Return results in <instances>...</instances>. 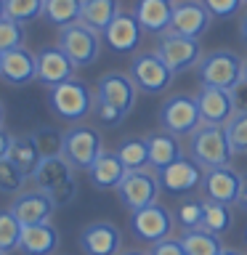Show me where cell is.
<instances>
[{"mask_svg":"<svg viewBox=\"0 0 247 255\" xmlns=\"http://www.w3.org/2000/svg\"><path fill=\"white\" fill-rule=\"evenodd\" d=\"M35 189L45 191L53 199L56 207H67L77 194V178H75V167H72L64 157H45L37 165L35 175Z\"/></svg>","mask_w":247,"mask_h":255,"instance_id":"obj_1","label":"cell"},{"mask_svg":"<svg viewBox=\"0 0 247 255\" xmlns=\"http://www.w3.org/2000/svg\"><path fill=\"white\" fill-rule=\"evenodd\" d=\"M93 99L96 93L88 88V83L72 77L61 85L48 88V107L59 120L67 123H83V120L93 112Z\"/></svg>","mask_w":247,"mask_h":255,"instance_id":"obj_2","label":"cell"},{"mask_svg":"<svg viewBox=\"0 0 247 255\" xmlns=\"http://www.w3.org/2000/svg\"><path fill=\"white\" fill-rule=\"evenodd\" d=\"M189 157L199 162L205 170L210 167H221L229 165L234 151H231L229 135L223 125H199L194 133L189 135Z\"/></svg>","mask_w":247,"mask_h":255,"instance_id":"obj_3","label":"cell"},{"mask_svg":"<svg viewBox=\"0 0 247 255\" xmlns=\"http://www.w3.org/2000/svg\"><path fill=\"white\" fill-rule=\"evenodd\" d=\"M245 59L234 51H210L205 53L197 64V77L202 85L210 88H223L231 91L239 80H242Z\"/></svg>","mask_w":247,"mask_h":255,"instance_id":"obj_4","label":"cell"},{"mask_svg":"<svg viewBox=\"0 0 247 255\" xmlns=\"http://www.w3.org/2000/svg\"><path fill=\"white\" fill-rule=\"evenodd\" d=\"M101 45H104L101 32L91 29L83 21H75L59 32V48L69 56L75 67H91V64H96V59L101 56Z\"/></svg>","mask_w":247,"mask_h":255,"instance_id":"obj_5","label":"cell"},{"mask_svg":"<svg viewBox=\"0 0 247 255\" xmlns=\"http://www.w3.org/2000/svg\"><path fill=\"white\" fill-rule=\"evenodd\" d=\"M104 151L101 135L96 128L91 125H72L69 130H64V146H61V157L75 167V170H88L99 154Z\"/></svg>","mask_w":247,"mask_h":255,"instance_id":"obj_6","label":"cell"},{"mask_svg":"<svg viewBox=\"0 0 247 255\" xmlns=\"http://www.w3.org/2000/svg\"><path fill=\"white\" fill-rule=\"evenodd\" d=\"M127 75L135 83L141 93H149V96H157L167 91L173 85V69L162 61V56L157 51H146V53H135L133 61H130V69Z\"/></svg>","mask_w":247,"mask_h":255,"instance_id":"obj_7","label":"cell"},{"mask_svg":"<svg viewBox=\"0 0 247 255\" xmlns=\"http://www.w3.org/2000/svg\"><path fill=\"white\" fill-rule=\"evenodd\" d=\"M159 175L151 167H141V170H127L125 178L120 181L117 194L123 199V205L127 210H141L146 205L159 202Z\"/></svg>","mask_w":247,"mask_h":255,"instance_id":"obj_8","label":"cell"},{"mask_svg":"<svg viewBox=\"0 0 247 255\" xmlns=\"http://www.w3.org/2000/svg\"><path fill=\"white\" fill-rule=\"evenodd\" d=\"M159 123H162V130L178 135V138L181 135H191L199 125H202L197 96H186V93L170 96V99L159 107Z\"/></svg>","mask_w":247,"mask_h":255,"instance_id":"obj_9","label":"cell"},{"mask_svg":"<svg viewBox=\"0 0 247 255\" xmlns=\"http://www.w3.org/2000/svg\"><path fill=\"white\" fill-rule=\"evenodd\" d=\"M173 229H175L173 213L159 202L146 205V207H141V210L130 213V231H133L135 239H141V242L154 245V242H159V239L170 237Z\"/></svg>","mask_w":247,"mask_h":255,"instance_id":"obj_10","label":"cell"},{"mask_svg":"<svg viewBox=\"0 0 247 255\" xmlns=\"http://www.w3.org/2000/svg\"><path fill=\"white\" fill-rule=\"evenodd\" d=\"M157 53L162 56V61L173 69V75H181V72L197 69L199 59H202V45H199V37L165 32L157 43Z\"/></svg>","mask_w":247,"mask_h":255,"instance_id":"obj_11","label":"cell"},{"mask_svg":"<svg viewBox=\"0 0 247 255\" xmlns=\"http://www.w3.org/2000/svg\"><path fill=\"white\" fill-rule=\"evenodd\" d=\"M157 175H159V189H162L165 194L181 197V194H191V191H197L202 186L205 167L183 154L181 159H175L173 165L157 170Z\"/></svg>","mask_w":247,"mask_h":255,"instance_id":"obj_12","label":"cell"},{"mask_svg":"<svg viewBox=\"0 0 247 255\" xmlns=\"http://www.w3.org/2000/svg\"><path fill=\"white\" fill-rule=\"evenodd\" d=\"M245 186V175L234 170L231 165H221V167H210L205 170L202 178V194L205 199L213 202H223V205H239V194Z\"/></svg>","mask_w":247,"mask_h":255,"instance_id":"obj_13","label":"cell"},{"mask_svg":"<svg viewBox=\"0 0 247 255\" xmlns=\"http://www.w3.org/2000/svg\"><path fill=\"white\" fill-rule=\"evenodd\" d=\"M83 255H120L123 253V231L112 221H93L80 231Z\"/></svg>","mask_w":247,"mask_h":255,"instance_id":"obj_14","label":"cell"},{"mask_svg":"<svg viewBox=\"0 0 247 255\" xmlns=\"http://www.w3.org/2000/svg\"><path fill=\"white\" fill-rule=\"evenodd\" d=\"M210 21H213V13L205 8L202 0H175L170 29L167 32L186 35V37H199L210 29Z\"/></svg>","mask_w":247,"mask_h":255,"instance_id":"obj_15","label":"cell"},{"mask_svg":"<svg viewBox=\"0 0 247 255\" xmlns=\"http://www.w3.org/2000/svg\"><path fill=\"white\" fill-rule=\"evenodd\" d=\"M35 61H37V83H43L45 88L67 83V80L75 77V69H77L59 45L40 48L35 53Z\"/></svg>","mask_w":247,"mask_h":255,"instance_id":"obj_16","label":"cell"},{"mask_svg":"<svg viewBox=\"0 0 247 255\" xmlns=\"http://www.w3.org/2000/svg\"><path fill=\"white\" fill-rule=\"evenodd\" d=\"M101 37L115 53H133L135 48H138L141 37H143V29H141V24L133 13L120 11L115 19H112L109 27L101 32Z\"/></svg>","mask_w":247,"mask_h":255,"instance_id":"obj_17","label":"cell"},{"mask_svg":"<svg viewBox=\"0 0 247 255\" xmlns=\"http://www.w3.org/2000/svg\"><path fill=\"white\" fill-rule=\"evenodd\" d=\"M197 107H199V117L205 125H223L237 115L234 101H231V91L223 88H210L202 85V91L197 93Z\"/></svg>","mask_w":247,"mask_h":255,"instance_id":"obj_18","label":"cell"},{"mask_svg":"<svg viewBox=\"0 0 247 255\" xmlns=\"http://www.w3.org/2000/svg\"><path fill=\"white\" fill-rule=\"evenodd\" d=\"M0 80H3L5 85H13V88L29 85L32 80H37L35 53L27 51V48H13V51H5L3 59H0Z\"/></svg>","mask_w":247,"mask_h":255,"instance_id":"obj_19","label":"cell"},{"mask_svg":"<svg viewBox=\"0 0 247 255\" xmlns=\"http://www.w3.org/2000/svg\"><path fill=\"white\" fill-rule=\"evenodd\" d=\"M96 96L104 101H109L112 107H117L120 112H130L135 107V99H138V88L130 80V75H123V72H107L99 80V91Z\"/></svg>","mask_w":247,"mask_h":255,"instance_id":"obj_20","label":"cell"},{"mask_svg":"<svg viewBox=\"0 0 247 255\" xmlns=\"http://www.w3.org/2000/svg\"><path fill=\"white\" fill-rule=\"evenodd\" d=\"M13 215L21 221V226H35V223H48L51 215L56 210L53 199L40 189H29V191H21L16 194L13 205H11Z\"/></svg>","mask_w":247,"mask_h":255,"instance_id":"obj_21","label":"cell"},{"mask_svg":"<svg viewBox=\"0 0 247 255\" xmlns=\"http://www.w3.org/2000/svg\"><path fill=\"white\" fill-rule=\"evenodd\" d=\"M61 242L59 229L48 223H35V226H24L19 239V253L21 255H53Z\"/></svg>","mask_w":247,"mask_h":255,"instance_id":"obj_22","label":"cell"},{"mask_svg":"<svg viewBox=\"0 0 247 255\" xmlns=\"http://www.w3.org/2000/svg\"><path fill=\"white\" fill-rule=\"evenodd\" d=\"M133 16L138 19L143 32H149V35H165L170 29L173 3H167V0H135Z\"/></svg>","mask_w":247,"mask_h":255,"instance_id":"obj_23","label":"cell"},{"mask_svg":"<svg viewBox=\"0 0 247 255\" xmlns=\"http://www.w3.org/2000/svg\"><path fill=\"white\" fill-rule=\"evenodd\" d=\"M146 143H149V167H151V170H162V167L173 165L175 159L183 157L181 138H178V135H173V133H167V130L149 133Z\"/></svg>","mask_w":247,"mask_h":255,"instance_id":"obj_24","label":"cell"},{"mask_svg":"<svg viewBox=\"0 0 247 255\" xmlns=\"http://www.w3.org/2000/svg\"><path fill=\"white\" fill-rule=\"evenodd\" d=\"M125 173H127L125 165L120 162V157L115 154V151H101L99 159L88 167V178H91L93 189H101V191L117 189L120 181L125 178Z\"/></svg>","mask_w":247,"mask_h":255,"instance_id":"obj_25","label":"cell"},{"mask_svg":"<svg viewBox=\"0 0 247 255\" xmlns=\"http://www.w3.org/2000/svg\"><path fill=\"white\" fill-rule=\"evenodd\" d=\"M117 13H120V0H83L80 21L96 32H104Z\"/></svg>","mask_w":247,"mask_h":255,"instance_id":"obj_26","label":"cell"},{"mask_svg":"<svg viewBox=\"0 0 247 255\" xmlns=\"http://www.w3.org/2000/svg\"><path fill=\"white\" fill-rule=\"evenodd\" d=\"M8 159H11L27 178H32L35 170H37V165L43 162V157H40L32 135H16V138L11 141V149H8Z\"/></svg>","mask_w":247,"mask_h":255,"instance_id":"obj_27","label":"cell"},{"mask_svg":"<svg viewBox=\"0 0 247 255\" xmlns=\"http://www.w3.org/2000/svg\"><path fill=\"white\" fill-rule=\"evenodd\" d=\"M181 245L186 255H221L223 253V242L218 234L207 229H191L181 234Z\"/></svg>","mask_w":247,"mask_h":255,"instance_id":"obj_28","label":"cell"},{"mask_svg":"<svg viewBox=\"0 0 247 255\" xmlns=\"http://www.w3.org/2000/svg\"><path fill=\"white\" fill-rule=\"evenodd\" d=\"M80 8H83V0H45L43 5V16L51 27H69V24L80 21Z\"/></svg>","mask_w":247,"mask_h":255,"instance_id":"obj_29","label":"cell"},{"mask_svg":"<svg viewBox=\"0 0 247 255\" xmlns=\"http://www.w3.org/2000/svg\"><path fill=\"white\" fill-rule=\"evenodd\" d=\"M115 154L120 157V162L125 165V170H141V167H149V143L146 138H125L117 146Z\"/></svg>","mask_w":247,"mask_h":255,"instance_id":"obj_30","label":"cell"},{"mask_svg":"<svg viewBox=\"0 0 247 255\" xmlns=\"http://www.w3.org/2000/svg\"><path fill=\"white\" fill-rule=\"evenodd\" d=\"M234 226V213H231V205L223 202H213V199H205V218H202V229L213 231V234H226Z\"/></svg>","mask_w":247,"mask_h":255,"instance_id":"obj_31","label":"cell"},{"mask_svg":"<svg viewBox=\"0 0 247 255\" xmlns=\"http://www.w3.org/2000/svg\"><path fill=\"white\" fill-rule=\"evenodd\" d=\"M35 146L40 151V157H61V146H64V133L56 130L51 125H40L35 128V133H29Z\"/></svg>","mask_w":247,"mask_h":255,"instance_id":"obj_32","label":"cell"},{"mask_svg":"<svg viewBox=\"0 0 247 255\" xmlns=\"http://www.w3.org/2000/svg\"><path fill=\"white\" fill-rule=\"evenodd\" d=\"M21 221L13 215L11 207L0 210V250L3 253H11V250H19V239H21Z\"/></svg>","mask_w":247,"mask_h":255,"instance_id":"obj_33","label":"cell"},{"mask_svg":"<svg viewBox=\"0 0 247 255\" xmlns=\"http://www.w3.org/2000/svg\"><path fill=\"white\" fill-rule=\"evenodd\" d=\"M202 218H205V199H186L175 210V221L181 223L183 231L202 229Z\"/></svg>","mask_w":247,"mask_h":255,"instance_id":"obj_34","label":"cell"},{"mask_svg":"<svg viewBox=\"0 0 247 255\" xmlns=\"http://www.w3.org/2000/svg\"><path fill=\"white\" fill-rule=\"evenodd\" d=\"M43 5L45 0H5V16L13 21L27 24L37 16H43Z\"/></svg>","mask_w":247,"mask_h":255,"instance_id":"obj_35","label":"cell"},{"mask_svg":"<svg viewBox=\"0 0 247 255\" xmlns=\"http://www.w3.org/2000/svg\"><path fill=\"white\" fill-rule=\"evenodd\" d=\"M27 175L16 167L11 159H0V194H21Z\"/></svg>","mask_w":247,"mask_h":255,"instance_id":"obj_36","label":"cell"},{"mask_svg":"<svg viewBox=\"0 0 247 255\" xmlns=\"http://www.w3.org/2000/svg\"><path fill=\"white\" fill-rule=\"evenodd\" d=\"M24 40H27V32H24L21 21L13 19H0V53L13 51V48H24Z\"/></svg>","mask_w":247,"mask_h":255,"instance_id":"obj_37","label":"cell"},{"mask_svg":"<svg viewBox=\"0 0 247 255\" xmlns=\"http://www.w3.org/2000/svg\"><path fill=\"white\" fill-rule=\"evenodd\" d=\"M226 135L234 154H245L247 151V112H237L226 123Z\"/></svg>","mask_w":247,"mask_h":255,"instance_id":"obj_38","label":"cell"},{"mask_svg":"<svg viewBox=\"0 0 247 255\" xmlns=\"http://www.w3.org/2000/svg\"><path fill=\"white\" fill-rule=\"evenodd\" d=\"M91 115L99 120V125H104V128H115V125H120L127 117L125 112H120L117 107H112L109 101L99 99V96L93 99V112H91Z\"/></svg>","mask_w":247,"mask_h":255,"instance_id":"obj_39","label":"cell"},{"mask_svg":"<svg viewBox=\"0 0 247 255\" xmlns=\"http://www.w3.org/2000/svg\"><path fill=\"white\" fill-rule=\"evenodd\" d=\"M202 3L213 16H218V19H231V16H237L242 11L245 0H202Z\"/></svg>","mask_w":247,"mask_h":255,"instance_id":"obj_40","label":"cell"},{"mask_svg":"<svg viewBox=\"0 0 247 255\" xmlns=\"http://www.w3.org/2000/svg\"><path fill=\"white\" fill-rule=\"evenodd\" d=\"M149 255H186V250H183L181 239H173V237H167V239H159V242H154V245H151Z\"/></svg>","mask_w":247,"mask_h":255,"instance_id":"obj_41","label":"cell"},{"mask_svg":"<svg viewBox=\"0 0 247 255\" xmlns=\"http://www.w3.org/2000/svg\"><path fill=\"white\" fill-rule=\"evenodd\" d=\"M231 101H234L237 112H247V80L245 77L231 88Z\"/></svg>","mask_w":247,"mask_h":255,"instance_id":"obj_42","label":"cell"},{"mask_svg":"<svg viewBox=\"0 0 247 255\" xmlns=\"http://www.w3.org/2000/svg\"><path fill=\"white\" fill-rule=\"evenodd\" d=\"M11 141H13V135L8 133L3 125H0V159H5V157H8V149H11Z\"/></svg>","mask_w":247,"mask_h":255,"instance_id":"obj_43","label":"cell"},{"mask_svg":"<svg viewBox=\"0 0 247 255\" xmlns=\"http://www.w3.org/2000/svg\"><path fill=\"white\" fill-rule=\"evenodd\" d=\"M239 35H242V40H245V45H247V13L239 19Z\"/></svg>","mask_w":247,"mask_h":255,"instance_id":"obj_44","label":"cell"},{"mask_svg":"<svg viewBox=\"0 0 247 255\" xmlns=\"http://www.w3.org/2000/svg\"><path fill=\"white\" fill-rule=\"evenodd\" d=\"M239 207L247 213V178H245V186H242V194H239Z\"/></svg>","mask_w":247,"mask_h":255,"instance_id":"obj_45","label":"cell"},{"mask_svg":"<svg viewBox=\"0 0 247 255\" xmlns=\"http://www.w3.org/2000/svg\"><path fill=\"white\" fill-rule=\"evenodd\" d=\"M221 255H242V253H239V250H229V247H223V253Z\"/></svg>","mask_w":247,"mask_h":255,"instance_id":"obj_46","label":"cell"},{"mask_svg":"<svg viewBox=\"0 0 247 255\" xmlns=\"http://www.w3.org/2000/svg\"><path fill=\"white\" fill-rule=\"evenodd\" d=\"M120 255H149V253H141V250H127V253H120Z\"/></svg>","mask_w":247,"mask_h":255,"instance_id":"obj_47","label":"cell"},{"mask_svg":"<svg viewBox=\"0 0 247 255\" xmlns=\"http://www.w3.org/2000/svg\"><path fill=\"white\" fill-rule=\"evenodd\" d=\"M0 19H5V0H0Z\"/></svg>","mask_w":247,"mask_h":255,"instance_id":"obj_48","label":"cell"},{"mask_svg":"<svg viewBox=\"0 0 247 255\" xmlns=\"http://www.w3.org/2000/svg\"><path fill=\"white\" fill-rule=\"evenodd\" d=\"M3 120H5V107H3V101H0V125H3Z\"/></svg>","mask_w":247,"mask_h":255,"instance_id":"obj_49","label":"cell"},{"mask_svg":"<svg viewBox=\"0 0 247 255\" xmlns=\"http://www.w3.org/2000/svg\"><path fill=\"white\" fill-rule=\"evenodd\" d=\"M242 77L247 80V59H245V69H242Z\"/></svg>","mask_w":247,"mask_h":255,"instance_id":"obj_50","label":"cell"},{"mask_svg":"<svg viewBox=\"0 0 247 255\" xmlns=\"http://www.w3.org/2000/svg\"><path fill=\"white\" fill-rule=\"evenodd\" d=\"M0 255H8V253H3V250H0Z\"/></svg>","mask_w":247,"mask_h":255,"instance_id":"obj_51","label":"cell"},{"mask_svg":"<svg viewBox=\"0 0 247 255\" xmlns=\"http://www.w3.org/2000/svg\"><path fill=\"white\" fill-rule=\"evenodd\" d=\"M245 239H247V229H245Z\"/></svg>","mask_w":247,"mask_h":255,"instance_id":"obj_52","label":"cell"},{"mask_svg":"<svg viewBox=\"0 0 247 255\" xmlns=\"http://www.w3.org/2000/svg\"><path fill=\"white\" fill-rule=\"evenodd\" d=\"M167 3H175V0H167Z\"/></svg>","mask_w":247,"mask_h":255,"instance_id":"obj_53","label":"cell"},{"mask_svg":"<svg viewBox=\"0 0 247 255\" xmlns=\"http://www.w3.org/2000/svg\"><path fill=\"white\" fill-rule=\"evenodd\" d=\"M0 59H3V53H0Z\"/></svg>","mask_w":247,"mask_h":255,"instance_id":"obj_54","label":"cell"},{"mask_svg":"<svg viewBox=\"0 0 247 255\" xmlns=\"http://www.w3.org/2000/svg\"><path fill=\"white\" fill-rule=\"evenodd\" d=\"M245 3H247V0H245Z\"/></svg>","mask_w":247,"mask_h":255,"instance_id":"obj_55","label":"cell"}]
</instances>
